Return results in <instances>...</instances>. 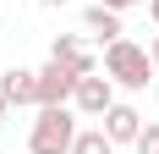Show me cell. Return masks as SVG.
I'll return each instance as SVG.
<instances>
[{
    "label": "cell",
    "mask_w": 159,
    "mask_h": 154,
    "mask_svg": "<svg viewBox=\"0 0 159 154\" xmlns=\"http://www.w3.org/2000/svg\"><path fill=\"white\" fill-rule=\"evenodd\" d=\"M77 116H71V105H39V116H33V132H28V154H71V143H77Z\"/></svg>",
    "instance_id": "6da1fadb"
},
{
    "label": "cell",
    "mask_w": 159,
    "mask_h": 154,
    "mask_svg": "<svg viewBox=\"0 0 159 154\" xmlns=\"http://www.w3.org/2000/svg\"><path fill=\"white\" fill-rule=\"evenodd\" d=\"M104 77H110L115 88H126V94H143L154 83V61H148L143 44L115 39V44H104Z\"/></svg>",
    "instance_id": "7a4b0ae2"
},
{
    "label": "cell",
    "mask_w": 159,
    "mask_h": 154,
    "mask_svg": "<svg viewBox=\"0 0 159 154\" xmlns=\"http://www.w3.org/2000/svg\"><path fill=\"white\" fill-rule=\"evenodd\" d=\"M49 61H61L66 72H77V77H93L99 72V55L82 44L77 33H55V39H49Z\"/></svg>",
    "instance_id": "3957f363"
},
{
    "label": "cell",
    "mask_w": 159,
    "mask_h": 154,
    "mask_svg": "<svg viewBox=\"0 0 159 154\" xmlns=\"http://www.w3.org/2000/svg\"><path fill=\"white\" fill-rule=\"evenodd\" d=\"M99 121H104V138L121 149V143H137V132H143V110H137V105H126V99H115V105L104 110Z\"/></svg>",
    "instance_id": "277c9868"
},
{
    "label": "cell",
    "mask_w": 159,
    "mask_h": 154,
    "mask_svg": "<svg viewBox=\"0 0 159 154\" xmlns=\"http://www.w3.org/2000/svg\"><path fill=\"white\" fill-rule=\"evenodd\" d=\"M71 94H77V72H66L61 61L39 66V105H71Z\"/></svg>",
    "instance_id": "5b68a950"
},
{
    "label": "cell",
    "mask_w": 159,
    "mask_h": 154,
    "mask_svg": "<svg viewBox=\"0 0 159 154\" xmlns=\"http://www.w3.org/2000/svg\"><path fill=\"white\" fill-rule=\"evenodd\" d=\"M71 105H77L82 116H93V121H99V116L115 105V83H110V77H99V72H93V77H77V94H71Z\"/></svg>",
    "instance_id": "8992f818"
},
{
    "label": "cell",
    "mask_w": 159,
    "mask_h": 154,
    "mask_svg": "<svg viewBox=\"0 0 159 154\" xmlns=\"http://www.w3.org/2000/svg\"><path fill=\"white\" fill-rule=\"evenodd\" d=\"M0 94H6L16 110L22 105L39 110V72H33V66H6V72H0Z\"/></svg>",
    "instance_id": "52a82bcc"
},
{
    "label": "cell",
    "mask_w": 159,
    "mask_h": 154,
    "mask_svg": "<svg viewBox=\"0 0 159 154\" xmlns=\"http://www.w3.org/2000/svg\"><path fill=\"white\" fill-rule=\"evenodd\" d=\"M82 33H93L99 44H115V39H126V28H121V11H110V6H88L82 11Z\"/></svg>",
    "instance_id": "ba28073f"
},
{
    "label": "cell",
    "mask_w": 159,
    "mask_h": 154,
    "mask_svg": "<svg viewBox=\"0 0 159 154\" xmlns=\"http://www.w3.org/2000/svg\"><path fill=\"white\" fill-rule=\"evenodd\" d=\"M71 154H115V143L104 138V127H82L77 143H71Z\"/></svg>",
    "instance_id": "9c48e42d"
},
{
    "label": "cell",
    "mask_w": 159,
    "mask_h": 154,
    "mask_svg": "<svg viewBox=\"0 0 159 154\" xmlns=\"http://www.w3.org/2000/svg\"><path fill=\"white\" fill-rule=\"evenodd\" d=\"M132 149H137V154H159V121H143V132H137Z\"/></svg>",
    "instance_id": "30bf717a"
},
{
    "label": "cell",
    "mask_w": 159,
    "mask_h": 154,
    "mask_svg": "<svg viewBox=\"0 0 159 154\" xmlns=\"http://www.w3.org/2000/svg\"><path fill=\"white\" fill-rule=\"evenodd\" d=\"M99 6H110V11H132V6H148V0H99Z\"/></svg>",
    "instance_id": "8fae6325"
},
{
    "label": "cell",
    "mask_w": 159,
    "mask_h": 154,
    "mask_svg": "<svg viewBox=\"0 0 159 154\" xmlns=\"http://www.w3.org/2000/svg\"><path fill=\"white\" fill-rule=\"evenodd\" d=\"M148 61H154V72H159V33L148 39Z\"/></svg>",
    "instance_id": "7c38bea8"
},
{
    "label": "cell",
    "mask_w": 159,
    "mask_h": 154,
    "mask_svg": "<svg viewBox=\"0 0 159 154\" xmlns=\"http://www.w3.org/2000/svg\"><path fill=\"white\" fill-rule=\"evenodd\" d=\"M6 110H11V99H6V94H0V127H6Z\"/></svg>",
    "instance_id": "4fadbf2b"
},
{
    "label": "cell",
    "mask_w": 159,
    "mask_h": 154,
    "mask_svg": "<svg viewBox=\"0 0 159 154\" xmlns=\"http://www.w3.org/2000/svg\"><path fill=\"white\" fill-rule=\"evenodd\" d=\"M148 17H154V28H159V0H148Z\"/></svg>",
    "instance_id": "5bb4252c"
},
{
    "label": "cell",
    "mask_w": 159,
    "mask_h": 154,
    "mask_svg": "<svg viewBox=\"0 0 159 154\" xmlns=\"http://www.w3.org/2000/svg\"><path fill=\"white\" fill-rule=\"evenodd\" d=\"M39 6H44V11H55V6H66V0H39Z\"/></svg>",
    "instance_id": "9a60e30c"
}]
</instances>
